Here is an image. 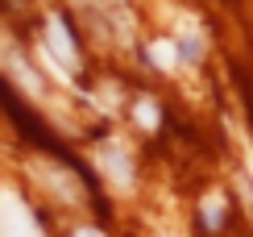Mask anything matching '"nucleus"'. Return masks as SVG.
I'll return each mask as SVG.
<instances>
[{"label": "nucleus", "instance_id": "423d86ee", "mask_svg": "<svg viewBox=\"0 0 253 237\" xmlns=\"http://www.w3.org/2000/svg\"><path fill=\"white\" fill-rule=\"evenodd\" d=\"M137 121H141L145 129H154V125H158V104H150V100H137Z\"/></svg>", "mask_w": 253, "mask_h": 237}, {"label": "nucleus", "instance_id": "39448f33", "mask_svg": "<svg viewBox=\"0 0 253 237\" xmlns=\"http://www.w3.org/2000/svg\"><path fill=\"white\" fill-rule=\"evenodd\" d=\"M204 221L212 225V229L224 221V200H220V196H208V200H204Z\"/></svg>", "mask_w": 253, "mask_h": 237}, {"label": "nucleus", "instance_id": "7ed1b4c3", "mask_svg": "<svg viewBox=\"0 0 253 237\" xmlns=\"http://www.w3.org/2000/svg\"><path fill=\"white\" fill-rule=\"evenodd\" d=\"M100 167H104V175L112 179V187H129L133 183V163H129V150L121 142H108L100 150Z\"/></svg>", "mask_w": 253, "mask_h": 237}, {"label": "nucleus", "instance_id": "20e7f679", "mask_svg": "<svg viewBox=\"0 0 253 237\" xmlns=\"http://www.w3.org/2000/svg\"><path fill=\"white\" fill-rule=\"evenodd\" d=\"M150 59H154L162 71H174V62H178V46L162 38V42H154V46H150Z\"/></svg>", "mask_w": 253, "mask_h": 237}, {"label": "nucleus", "instance_id": "f03ea898", "mask_svg": "<svg viewBox=\"0 0 253 237\" xmlns=\"http://www.w3.org/2000/svg\"><path fill=\"white\" fill-rule=\"evenodd\" d=\"M46 46H50V59L62 71H79V46H75V38H71L62 17H46Z\"/></svg>", "mask_w": 253, "mask_h": 237}, {"label": "nucleus", "instance_id": "0eeeda50", "mask_svg": "<svg viewBox=\"0 0 253 237\" xmlns=\"http://www.w3.org/2000/svg\"><path fill=\"white\" fill-rule=\"evenodd\" d=\"M75 237H104V233H100V229H79Z\"/></svg>", "mask_w": 253, "mask_h": 237}, {"label": "nucleus", "instance_id": "f257e3e1", "mask_svg": "<svg viewBox=\"0 0 253 237\" xmlns=\"http://www.w3.org/2000/svg\"><path fill=\"white\" fill-rule=\"evenodd\" d=\"M0 237H42L38 221L13 191H0Z\"/></svg>", "mask_w": 253, "mask_h": 237}, {"label": "nucleus", "instance_id": "6e6552de", "mask_svg": "<svg viewBox=\"0 0 253 237\" xmlns=\"http://www.w3.org/2000/svg\"><path fill=\"white\" fill-rule=\"evenodd\" d=\"M249 171H253V158H249Z\"/></svg>", "mask_w": 253, "mask_h": 237}]
</instances>
